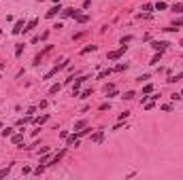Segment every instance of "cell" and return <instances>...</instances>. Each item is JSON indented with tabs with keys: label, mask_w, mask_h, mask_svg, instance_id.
Instances as JSON below:
<instances>
[{
	"label": "cell",
	"mask_w": 183,
	"mask_h": 180,
	"mask_svg": "<svg viewBox=\"0 0 183 180\" xmlns=\"http://www.w3.org/2000/svg\"><path fill=\"white\" fill-rule=\"evenodd\" d=\"M126 49H128V45H121L119 49H117V51H111V53H109L106 57H109V59H119V57H121V55L126 53Z\"/></svg>",
	"instance_id": "6da1fadb"
},
{
	"label": "cell",
	"mask_w": 183,
	"mask_h": 180,
	"mask_svg": "<svg viewBox=\"0 0 183 180\" xmlns=\"http://www.w3.org/2000/svg\"><path fill=\"white\" fill-rule=\"evenodd\" d=\"M168 45H170V43H166V41H153V43H151V47H153L155 51H164Z\"/></svg>",
	"instance_id": "7a4b0ae2"
},
{
	"label": "cell",
	"mask_w": 183,
	"mask_h": 180,
	"mask_svg": "<svg viewBox=\"0 0 183 180\" xmlns=\"http://www.w3.org/2000/svg\"><path fill=\"white\" fill-rule=\"evenodd\" d=\"M88 81V76H81V79H77L75 81V87H73V95H79V87H81V83H85Z\"/></svg>",
	"instance_id": "3957f363"
},
{
	"label": "cell",
	"mask_w": 183,
	"mask_h": 180,
	"mask_svg": "<svg viewBox=\"0 0 183 180\" xmlns=\"http://www.w3.org/2000/svg\"><path fill=\"white\" fill-rule=\"evenodd\" d=\"M11 142H13L15 146H19V144H24V136H21V134H15L13 138H11Z\"/></svg>",
	"instance_id": "277c9868"
},
{
	"label": "cell",
	"mask_w": 183,
	"mask_h": 180,
	"mask_svg": "<svg viewBox=\"0 0 183 180\" xmlns=\"http://www.w3.org/2000/svg\"><path fill=\"white\" fill-rule=\"evenodd\" d=\"M60 11H62V9H60V4H58V6H51V9L47 11V17H55Z\"/></svg>",
	"instance_id": "5b68a950"
},
{
	"label": "cell",
	"mask_w": 183,
	"mask_h": 180,
	"mask_svg": "<svg viewBox=\"0 0 183 180\" xmlns=\"http://www.w3.org/2000/svg\"><path fill=\"white\" fill-rule=\"evenodd\" d=\"M36 23H39V19H30V21L26 23V28H24V32H30L32 28H36Z\"/></svg>",
	"instance_id": "8992f818"
},
{
	"label": "cell",
	"mask_w": 183,
	"mask_h": 180,
	"mask_svg": "<svg viewBox=\"0 0 183 180\" xmlns=\"http://www.w3.org/2000/svg\"><path fill=\"white\" fill-rule=\"evenodd\" d=\"M64 155H66V150H60V153H58V155L51 159V163H49V165H55V163H60V159H62Z\"/></svg>",
	"instance_id": "52a82bcc"
},
{
	"label": "cell",
	"mask_w": 183,
	"mask_h": 180,
	"mask_svg": "<svg viewBox=\"0 0 183 180\" xmlns=\"http://www.w3.org/2000/svg\"><path fill=\"white\" fill-rule=\"evenodd\" d=\"M24 28H26V23H24V21H17V23H15V28H13V34H19Z\"/></svg>",
	"instance_id": "ba28073f"
},
{
	"label": "cell",
	"mask_w": 183,
	"mask_h": 180,
	"mask_svg": "<svg viewBox=\"0 0 183 180\" xmlns=\"http://www.w3.org/2000/svg\"><path fill=\"white\" fill-rule=\"evenodd\" d=\"M62 13H64V17H77V11L75 9H64Z\"/></svg>",
	"instance_id": "9c48e42d"
},
{
	"label": "cell",
	"mask_w": 183,
	"mask_h": 180,
	"mask_svg": "<svg viewBox=\"0 0 183 180\" xmlns=\"http://www.w3.org/2000/svg\"><path fill=\"white\" fill-rule=\"evenodd\" d=\"M102 136H104V134H102V129H100V132H96V134L92 136V142H102Z\"/></svg>",
	"instance_id": "30bf717a"
},
{
	"label": "cell",
	"mask_w": 183,
	"mask_h": 180,
	"mask_svg": "<svg viewBox=\"0 0 183 180\" xmlns=\"http://www.w3.org/2000/svg\"><path fill=\"white\" fill-rule=\"evenodd\" d=\"M164 9H166L164 0H158V2H155V11H164Z\"/></svg>",
	"instance_id": "8fae6325"
},
{
	"label": "cell",
	"mask_w": 183,
	"mask_h": 180,
	"mask_svg": "<svg viewBox=\"0 0 183 180\" xmlns=\"http://www.w3.org/2000/svg\"><path fill=\"white\" fill-rule=\"evenodd\" d=\"M85 125H88V121H85V119H81L79 123H75V129H83Z\"/></svg>",
	"instance_id": "7c38bea8"
},
{
	"label": "cell",
	"mask_w": 183,
	"mask_h": 180,
	"mask_svg": "<svg viewBox=\"0 0 183 180\" xmlns=\"http://www.w3.org/2000/svg\"><path fill=\"white\" fill-rule=\"evenodd\" d=\"M11 168H13V165H6V168H2V170H0V178H4V176L11 172Z\"/></svg>",
	"instance_id": "4fadbf2b"
},
{
	"label": "cell",
	"mask_w": 183,
	"mask_h": 180,
	"mask_svg": "<svg viewBox=\"0 0 183 180\" xmlns=\"http://www.w3.org/2000/svg\"><path fill=\"white\" fill-rule=\"evenodd\" d=\"M92 51H96V45H88L83 51H81V55H85V53H92Z\"/></svg>",
	"instance_id": "5bb4252c"
},
{
	"label": "cell",
	"mask_w": 183,
	"mask_h": 180,
	"mask_svg": "<svg viewBox=\"0 0 183 180\" xmlns=\"http://www.w3.org/2000/svg\"><path fill=\"white\" fill-rule=\"evenodd\" d=\"M173 11H175V13H183V2H177V4L173 6Z\"/></svg>",
	"instance_id": "9a60e30c"
},
{
	"label": "cell",
	"mask_w": 183,
	"mask_h": 180,
	"mask_svg": "<svg viewBox=\"0 0 183 180\" xmlns=\"http://www.w3.org/2000/svg\"><path fill=\"white\" fill-rule=\"evenodd\" d=\"M75 19H77V21H79V23H85V21H88V19H90V17H88V15H77V17H75Z\"/></svg>",
	"instance_id": "2e32d148"
},
{
	"label": "cell",
	"mask_w": 183,
	"mask_h": 180,
	"mask_svg": "<svg viewBox=\"0 0 183 180\" xmlns=\"http://www.w3.org/2000/svg\"><path fill=\"white\" fill-rule=\"evenodd\" d=\"M160 59H162V51H160V53H155V55H153V59H151L149 64H158Z\"/></svg>",
	"instance_id": "e0dca14e"
},
{
	"label": "cell",
	"mask_w": 183,
	"mask_h": 180,
	"mask_svg": "<svg viewBox=\"0 0 183 180\" xmlns=\"http://www.w3.org/2000/svg\"><path fill=\"white\" fill-rule=\"evenodd\" d=\"M21 53H24V45H17V49H15V57H21Z\"/></svg>",
	"instance_id": "ac0fdd59"
},
{
	"label": "cell",
	"mask_w": 183,
	"mask_h": 180,
	"mask_svg": "<svg viewBox=\"0 0 183 180\" xmlns=\"http://www.w3.org/2000/svg\"><path fill=\"white\" fill-rule=\"evenodd\" d=\"M181 79H183V72H181V74H177V76H170L168 83H177V81H181Z\"/></svg>",
	"instance_id": "d6986e66"
},
{
	"label": "cell",
	"mask_w": 183,
	"mask_h": 180,
	"mask_svg": "<svg viewBox=\"0 0 183 180\" xmlns=\"http://www.w3.org/2000/svg\"><path fill=\"white\" fill-rule=\"evenodd\" d=\"M2 136H4V138L13 136V127H6V129H2Z\"/></svg>",
	"instance_id": "ffe728a7"
},
{
	"label": "cell",
	"mask_w": 183,
	"mask_h": 180,
	"mask_svg": "<svg viewBox=\"0 0 183 180\" xmlns=\"http://www.w3.org/2000/svg\"><path fill=\"white\" fill-rule=\"evenodd\" d=\"M47 119H49V117H47V115H43V117H39V119H34V121H36V123H39V125H41V123H45Z\"/></svg>",
	"instance_id": "44dd1931"
},
{
	"label": "cell",
	"mask_w": 183,
	"mask_h": 180,
	"mask_svg": "<svg viewBox=\"0 0 183 180\" xmlns=\"http://www.w3.org/2000/svg\"><path fill=\"white\" fill-rule=\"evenodd\" d=\"M60 87H62V85H60V83H58V85H53V87H51V89H49V93H58V91H60Z\"/></svg>",
	"instance_id": "7402d4cb"
},
{
	"label": "cell",
	"mask_w": 183,
	"mask_h": 180,
	"mask_svg": "<svg viewBox=\"0 0 183 180\" xmlns=\"http://www.w3.org/2000/svg\"><path fill=\"white\" fill-rule=\"evenodd\" d=\"M151 91H153V85H145L143 87V93H151Z\"/></svg>",
	"instance_id": "603a6c76"
},
{
	"label": "cell",
	"mask_w": 183,
	"mask_h": 180,
	"mask_svg": "<svg viewBox=\"0 0 183 180\" xmlns=\"http://www.w3.org/2000/svg\"><path fill=\"white\" fill-rule=\"evenodd\" d=\"M134 95H136V93H134V91H128V93H126V95H124V100H132V97H134Z\"/></svg>",
	"instance_id": "cb8c5ba5"
},
{
	"label": "cell",
	"mask_w": 183,
	"mask_h": 180,
	"mask_svg": "<svg viewBox=\"0 0 183 180\" xmlns=\"http://www.w3.org/2000/svg\"><path fill=\"white\" fill-rule=\"evenodd\" d=\"M90 95H92V89H85L81 95H79V97H90Z\"/></svg>",
	"instance_id": "d4e9b609"
},
{
	"label": "cell",
	"mask_w": 183,
	"mask_h": 180,
	"mask_svg": "<svg viewBox=\"0 0 183 180\" xmlns=\"http://www.w3.org/2000/svg\"><path fill=\"white\" fill-rule=\"evenodd\" d=\"M130 41H132V36H124V38H121V45H126V43H130Z\"/></svg>",
	"instance_id": "484cf974"
},
{
	"label": "cell",
	"mask_w": 183,
	"mask_h": 180,
	"mask_svg": "<svg viewBox=\"0 0 183 180\" xmlns=\"http://www.w3.org/2000/svg\"><path fill=\"white\" fill-rule=\"evenodd\" d=\"M113 89H115V87H113L111 83H109V85H104V91H106V93H109V91H113Z\"/></svg>",
	"instance_id": "4316f807"
},
{
	"label": "cell",
	"mask_w": 183,
	"mask_h": 180,
	"mask_svg": "<svg viewBox=\"0 0 183 180\" xmlns=\"http://www.w3.org/2000/svg\"><path fill=\"white\" fill-rule=\"evenodd\" d=\"M179 45H181V47H183V38H181V41H179Z\"/></svg>",
	"instance_id": "83f0119b"
},
{
	"label": "cell",
	"mask_w": 183,
	"mask_h": 180,
	"mask_svg": "<svg viewBox=\"0 0 183 180\" xmlns=\"http://www.w3.org/2000/svg\"><path fill=\"white\" fill-rule=\"evenodd\" d=\"M0 129H2V123H0Z\"/></svg>",
	"instance_id": "f1b7e54d"
}]
</instances>
